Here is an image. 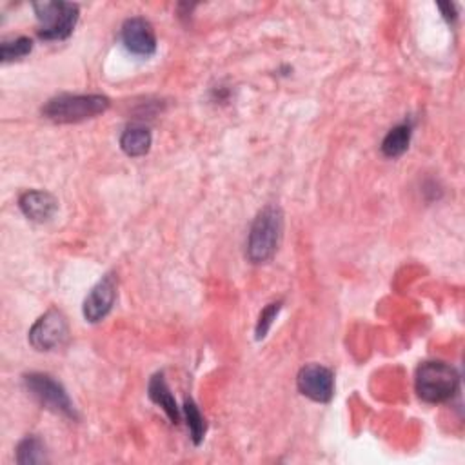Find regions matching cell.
Instances as JSON below:
<instances>
[{
	"label": "cell",
	"mask_w": 465,
	"mask_h": 465,
	"mask_svg": "<svg viewBox=\"0 0 465 465\" xmlns=\"http://www.w3.org/2000/svg\"><path fill=\"white\" fill-rule=\"evenodd\" d=\"M282 229H283V214L280 207L276 205H267L263 207L249 231L247 238V258L252 263H263L269 262L280 243L282 238Z\"/></svg>",
	"instance_id": "cell-1"
},
{
	"label": "cell",
	"mask_w": 465,
	"mask_h": 465,
	"mask_svg": "<svg viewBox=\"0 0 465 465\" xmlns=\"http://www.w3.org/2000/svg\"><path fill=\"white\" fill-rule=\"evenodd\" d=\"M460 387L458 371L445 361H425L416 371V392L427 403L450 400Z\"/></svg>",
	"instance_id": "cell-2"
},
{
	"label": "cell",
	"mask_w": 465,
	"mask_h": 465,
	"mask_svg": "<svg viewBox=\"0 0 465 465\" xmlns=\"http://www.w3.org/2000/svg\"><path fill=\"white\" fill-rule=\"evenodd\" d=\"M107 107L109 98L102 94H60L42 107V114L58 124H73L94 118Z\"/></svg>",
	"instance_id": "cell-3"
},
{
	"label": "cell",
	"mask_w": 465,
	"mask_h": 465,
	"mask_svg": "<svg viewBox=\"0 0 465 465\" xmlns=\"http://www.w3.org/2000/svg\"><path fill=\"white\" fill-rule=\"evenodd\" d=\"M38 18V36L44 40L67 38L78 20V5L71 2H35Z\"/></svg>",
	"instance_id": "cell-4"
},
{
	"label": "cell",
	"mask_w": 465,
	"mask_h": 465,
	"mask_svg": "<svg viewBox=\"0 0 465 465\" xmlns=\"http://www.w3.org/2000/svg\"><path fill=\"white\" fill-rule=\"evenodd\" d=\"M24 385L29 391V394L45 409L65 418L76 420L73 401L69 400L65 389L53 376L44 372H29L24 376Z\"/></svg>",
	"instance_id": "cell-5"
},
{
	"label": "cell",
	"mask_w": 465,
	"mask_h": 465,
	"mask_svg": "<svg viewBox=\"0 0 465 465\" xmlns=\"http://www.w3.org/2000/svg\"><path fill=\"white\" fill-rule=\"evenodd\" d=\"M67 336H69L67 320L56 309H51L45 314H42L29 329V343L36 351H45V352L62 347Z\"/></svg>",
	"instance_id": "cell-6"
},
{
	"label": "cell",
	"mask_w": 465,
	"mask_h": 465,
	"mask_svg": "<svg viewBox=\"0 0 465 465\" xmlns=\"http://www.w3.org/2000/svg\"><path fill=\"white\" fill-rule=\"evenodd\" d=\"M298 391L312 401L327 403L334 394V374L320 363H309L296 376Z\"/></svg>",
	"instance_id": "cell-7"
},
{
	"label": "cell",
	"mask_w": 465,
	"mask_h": 465,
	"mask_svg": "<svg viewBox=\"0 0 465 465\" xmlns=\"http://www.w3.org/2000/svg\"><path fill=\"white\" fill-rule=\"evenodd\" d=\"M116 289H118V280L113 272H107L105 276H102L84 300V307H82L84 318L91 323L104 320L114 305Z\"/></svg>",
	"instance_id": "cell-8"
},
{
	"label": "cell",
	"mask_w": 465,
	"mask_h": 465,
	"mask_svg": "<svg viewBox=\"0 0 465 465\" xmlns=\"http://www.w3.org/2000/svg\"><path fill=\"white\" fill-rule=\"evenodd\" d=\"M122 44L136 56H151L156 51V35L149 20L142 16L127 18L120 29Z\"/></svg>",
	"instance_id": "cell-9"
},
{
	"label": "cell",
	"mask_w": 465,
	"mask_h": 465,
	"mask_svg": "<svg viewBox=\"0 0 465 465\" xmlns=\"http://www.w3.org/2000/svg\"><path fill=\"white\" fill-rule=\"evenodd\" d=\"M20 211L33 222H47L58 209V202L47 191H25L18 200Z\"/></svg>",
	"instance_id": "cell-10"
},
{
	"label": "cell",
	"mask_w": 465,
	"mask_h": 465,
	"mask_svg": "<svg viewBox=\"0 0 465 465\" xmlns=\"http://www.w3.org/2000/svg\"><path fill=\"white\" fill-rule=\"evenodd\" d=\"M147 392H149V398H151L156 405H160V407L165 411V414L169 416V420H171L173 423H178V421H180V409H178L176 400H174V396L171 394V391H169V387H167V383H165L162 372H160V374H154V376L151 378L149 387H147Z\"/></svg>",
	"instance_id": "cell-11"
},
{
	"label": "cell",
	"mask_w": 465,
	"mask_h": 465,
	"mask_svg": "<svg viewBox=\"0 0 465 465\" xmlns=\"http://www.w3.org/2000/svg\"><path fill=\"white\" fill-rule=\"evenodd\" d=\"M120 147L129 156H142L151 147V131L143 125H129L120 136Z\"/></svg>",
	"instance_id": "cell-12"
},
{
	"label": "cell",
	"mask_w": 465,
	"mask_h": 465,
	"mask_svg": "<svg viewBox=\"0 0 465 465\" xmlns=\"http://www.w3.org/2000/svg\"><path fill=\"white\" fill-rule=\"evenodd\" d=\"M411 124L403 122L400 125H394L387 134L385 138L381 140V153L389 158H396L400 154H403L409 147V142H411Z\"/></svg>",
	"instance_id": "cell-13"
},
{
	"label": "cell",
	"mask_w": 465,
	"mask_h": 465,
	"mask_svg": "<svg viewBox=\"0 0 465 465\" xmlns=\"http://www.w3.org/2000/svg\"><path fill=\"white\" fill-rule=\"evenodd\" d=\"M44 443L36 436H25L16 447V461L24 465L45 461Z\"/></svg>",
	"instance_id": "cell-14"
},
{
	"label": "cell",
	"mask_w": 465,
	"mask_h": 465,
	"mask_svg": "<svg viewBox=\"0 0 465 465\" xmlns=\"http://www.w3.org/2000/svg\"><path fill=\"white\" fill-rule=\"evenodd\" d=\"M33 49V40L27 36H18L13 40H4L0 45V58L2 62H11L24 58L31 53Z\"/></svg>",
	"instance_id": "cell-15"
},
{
	"label": "cell",
	"mask_w": 465,
	"mask_h": 465,
	"mask_svg": "<svg viewBox=\"0 0 465 465\" xmlns=\"http://www.w3.org/2000/svg\"><path fill=\"white\" fill-rule=\"evenodd\" d=\"M183 412H185V420H187V427L191 430V438L194 441V445H200V441L203 440L205 434V421L202 412L198 411V407L194 405L193 400H185L183 403Z\"/></svg>",
	"instance_id": "cell-16"
},
{
	"label": "cell",
	"mask_w": 465,
	"mask_h": 465,
	"mask_svg": "<svg viewBox=\"0 0 465 465\" xmlns=\"http://www.w3.org/2000/svg\"><path fill=\"white\" fill-rule=\"evenodd\" d=\"M280 307H282V303L278 302V303H269V305L262 311V314H260V318H258V323H256V338H258V340H262V338L267 334V331L271 329L272 320L276 318Z\"/></svg>",
	"instance_id": "cell-17"
}]
</instances>
